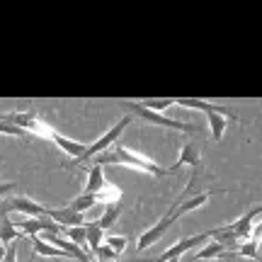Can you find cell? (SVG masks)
Returning a JSON list of instances; mask_svg holds the SVG:
<instances>
[{
  "label": "cell",
  "instance_id": "f1b7e54d",
  "mask_svg": "<svg viewBox=\"0 0 262 262\" xmlns=\"http://www.w3.org/2000/svg\"><path fill=\"white\" fill-rule=\"evenodd\" d=\"M78 262H95V260H93V257H90V255H83V257H80V260H78ZM117 262H119V260H117Z\"/></svg>",
  "mask_w": 262,
  "mask_h": 262
},
{
  "label": "cell",
  "instance_id": "5b68a950",
  "mask_svg": "<svg viewBox=\"0 0 262 262\" xmlns=\"http://www.w3.org/2000/svg\"><path fill=\"white\" fill-rule=\"evenodd\" d=\"M175 221H178V216H175V206H170L168 214L163 216L158 224H153L148 231H143V233H141V238L136 241V250H139V253H143V250H148L150 245H156L163 235L168 233V228L175 224Z\"/></svg>",
  "mask_w": 262,
  "mask_h": 262
},
{
  "label": "cell",
  "instance_id": "603a6c76",
  "mask_svg": "<svg viewBox=\"0 0 262 262\" xmlns=\"http://www.w3.org/2000/svg\"><path fill=\"white\" fill-rule=\"evenodd\" d=\"M119 196H122V192H119L117 187H112V185L107 182V185L102 187V192L97 194V202H104V204H112V202H122Z\"/></svg>",
  "mask_w": 262,
  "mask_h": 262
},
{
  "label": "cell",
  "instance_id": "ffe728a7",
  "mask_svg": "<svg viewBox=\"0 0 262 262\" xmlns=\"http://www.w3.org/2000/svg\"><path fill=\"white\" fill-rule=\"evenodd\" d=\"M172 104H175V97H163V100H141L139 107L163 114V110H168V107H172Z\"/></svg>",
  "mask_w": 262,
  "mask_h": 262
},
{
  "label": "cell",
  "instance_id": "30bf717a",
  "mask_svg": "<svg viewBox=\"0 0 262 262\" xmlns=\"http://www.w3.org/2000/svg\"><path fill=\"white\" fill-rule=\"evenodd\" d=\"M104 185H107V180H104L102 165L90 163V165H88V182H85V189H83V192H88V194H100Z\"/></svg>",
  "mask_w": 262,
  "mask_h": 262
},
{
  "label": "cell",
  "instance_id": "9a60e30c",
  "mask_svg": "<svg viewBox=\"0 0 262 262\" xmlns=\"http://www.w3.org/2000/svg\"><path fill=\"white\" fill-rule=\"evenodd\" d=\"M104 231L95 221H85V245H90V250H97L100 245L104 243Z\"/></svg>",
  "mask_w": 262,
  "mask_h": 262
},
{
  "label": "cell",
  "instance_id": "277c9868",
  "mask_svg": "<svg viewBox=\"0 0 262 262\" xmlns=\"http://www.w3.org/2000/svg\"><path fill=\"white\" fill-rule=\"evenodd\" d=\"M44 209H47V206L37 204V202L29 199V196H5L3 204H0V216L25 214V216H29V219H39V216H44Z\"/></svg>",
  "mask_w": 262,
  "mask_h": 262
},
{
  "label": "cell",
  "instance_id": "83f0119b",
  "mask_svg": "<svg viewBox=\"0 0 262 262\" xmlns=\"http://www.w3.org/2000/svg\"><path fill=\"white\" fill-rule=\"evenodd\" d=\"M15 187H17L15 182H0V199H5V194H8V192H12Z\"/></svg>",
  "mask_w": 262,
  "mask_h": 262
},
{
  "label": "cell",
  "instance_id": "44dd1931",
  "mask_svg": "<svg viewBox=\"0 0 262 262\" xmlns=\"http://www.w3.org/2000/svg\"><path fill=\"white\" fill-rule=\"evenodd\" d=\"M19 235H22V233H19L17 228H15V224H12V221H8V219H5V221L0 224V245L15 243Z\"/></svg>",
  "mask_w": 262,
  "mask_h": 262
},
{
  "label": "cell",
  "instance_id": "6da1fadb",
  "mask_svg": "<svg viewBox=\"0 0 262 262\" xmlns=\"http://www.w3.org/2000/svg\"><path fill=\"white\" fill-rule=\"evenodd\" d=\"M90 163H97V165H107V163H122V165H126V168H134V170H141V172H148V175H153V178H165V175H170L172 172V168H160L158 163H153L150 158H146V156H141V153H136V150L126 148V146H122L119 141L114 143L110 150H104V153H100L97 158H93ZM88 163V165H90Z\"/></svg>",
  "mask_w": 262,
  "mask_h": 262
},
{
  "label": "cell",
  "instance_id": "9c48e42d",
  "mask_svg": "<svg viewBox=\"0 0 262 262\" xmlns=\"http://www.w3.org/2000/svg\"><path fill=\"white\" fill-rule=\"evenodd\" d=\"M180 165H192V170H199V165H202V153H199V146H196V143H182L178 163L172 165V172H175Z\"/></svg>",
  "mask_w": 262,
  "mask_h": 262
},
{
  "label": "cell",
  "instance_id": "4fadbf2b",
  "mask_svg": "<svg viewBox=\"0 0 262 262\" xmlns=\"http://www.w3.org/2000/svg\"><path fill=\"white\" fill-rule=\"evenodd\" d=\"M226 253H228V248L221 243H216V241H209V243L199 250V253L192 257L189 262H196V260H214V257H226Z\"/></svg>",
  "mask_w": 262,
  "mask_h": 262
},
{
  "label": "cell",
  "instance_id": "cb8c5ba5",
  "mask_svg": "<svg viewBox=\"0 0 262 262\" xmlns=\"http://www.w3.org/2000/svg\"><path fill=\"white\" fill-rule=\"evenodd\" d=\"M104 245H110L117 255H122L124 248H126V238L124 235H110V238H104Z\"/></svg>",
  "mask_w": 262,
  "mask_h": 262
},
{
  "label": "cell",
  "instance_id": "8fae6325",
  "mask_svg": "<svg viewBox=\"0 0 262 262\" xmlns=\"http://www.w3.org/2000/svg\"><path fill=\"white\" fill-rule=\"evenodd\" d=\"M49 141H54L58 148L63 150V153H68V156H71L73 160H75V158H80V156H83V150L88 148V143H80V141H73V139H66V136H61L58 131H54Z\"/></svg>",
  "mask_w": 262,
  "mask_h": 262
},
{
  "label": "cell",
  "instance_id": "1f68e13d",
  "mask_svg": "<svg viewBox=\"0 0 262 262\" xmlns=\"http://www.w3.org/2000/svg\"><path fill=\"white\" fill-rule=\"evenodd\" d=\"M168 262H180V260H168Z\"/></svg>",
  "mask_w": 262,
  "mask_h": 262
},
{
  "label": "cell",
  "instance_id": "3957f363",
  "mask_svg": "<svg viewBox=\"0 0 262 262\" xmlns=\"http://www.w3.org/2000/svg\"><path fill=\"white\" fill-rule=\"evenodd\" d=\"M129 107L131 112L141 117L143 122L148 124H156V126H163V129H172V131H182V134H199V126L196 124H187V122H178V119H168V117H163L158 112H150V110H143L139 107V102H124Z\"/></svg>",
  "mask_w": 262,
  "mask_h": 262
},
{
  "label": "cell",
  "instance_id": "52a82bcc",
  "mask_svg": "<svg viewBox=\"0 0 262 262\" xmlns=\"http://www.w3.org/2000/svg\"><path fill=\"white\" fill-rule=\"evenodd\" d=\"M260 211H262V206L257 204V206H253V209H248L238 221H231V224H228V228H231L235 235V241H250V228H253L255 219L260 216Z\"/></svg>",
  "mask_w": 262,
  "mask_h": 262
},
{
  "label": "cell",
  "instance_id": "8992f818",
  "mask_svg": "<svg viewBox=\"0 0 262 262\" xmlns=\"http://www.w3.org/2000/svg\"><path fill=\"white\" fill-rule=\"evenodd\" d=\"M206 241H209V233H196V235H189V238H182V241H178L175 245H170L165 253H160L158 257H150V260L146 262H168V260H180L182 255H187L189 250H194V248H199V245H204Z\"/></svg>",
  "mask_w": 262,
  "mask_h": 262
},
{
  "label": "cell",
  "instance_id": "ac0fdd59",
  "mask_svg": "<svg viewBox=\"0 0 262 262\" xmlns=\"http://www.w3.org/2000/svg\"><path fill=\"white\" fill-rule=\"evenodd\" d=\"M231 255H241V257L257 260V257H260V243H257V241H243L241 245H235V253H226V257H231Z\"/></svg>",
  "mask_w": 262,
  "mask_h": 262
},
{
  "label": "cell",
  "instance_id": "484cf974",
  "mask_svg": "<svg viewBox=\"0 0 262 262\" xmlns=\"http://www.w3.org/2000/svg\"><path fill=\"white\" fill-rule=\"evenodd\" d=\"M0 134L3 136H27V131L15 126V124H8V122H0Z\"/></svg>",
  "mask_w": 262,
  "mask_h": 262
},
{
  "label": "cell",
  "instance_id": "2e32d148",
  "mask_svg": "<svg viewBox=\"0 0 262 262\" xmlns=\"http://www.w3.org/2000/svg\"><path fill=\"white\" fill-rule=\"evenodd\" d=\"M32 248H34V255H44V257H63V260H71L63 250H58L56 245L47 243V241H41V238H32Z\"/></svg>",
  "mask_w": 262,
  "mask_h": 262
},
{
  "label": "cell",
  "instance_id": "7402d4cb",
  "mask_svg": "<svg viewBox=\"0 0 262 262\" xmlns=\"http://www.w3.org/2000/svg\"><path fill=\"white\" fill-rule=\"evenodd\" d=\"M66 241L75 243L78 248H85V224L83 226H71V228H63Z\"/></svg>",
  "mask_w": 262,
  "mask_h": 262
},
{
  "label": "cell",
  "instance_id": "7a4b0ae2",
  "mask_svg": "<svg viewBox=\"0 0 262 262\" xmlns=\"http://www.w3.org/2000/svg\"><path fill=\"white\" fill-rule=\"evenodd\" d=\"M131 119H134L131 114L122 117V119H119V122L114 124L112 129H107V131L102 134V136H100V139L95 141V143H90V146H88V148L83 150V156H80V158H75L73 163H66V165H68V168H73V165H88V163H90L93 158H97L100 153H104V150H110V148L114 146V143L119 141V136L124 134V129H126V126L131 124Z\"/></svg>",
  "mask_w": 262,
  "mask_h": 262
},
{
  "label": "cell",
  "instance_id": "e0dca14e",
  "mask_svg": "<svg viewBox=\"0 0 262 262\" xmlns=\"http://www.w3.org/2000/svg\"><path fill=\"white\" fill-rule=\"evenodd\" d=\"M97 204V194H88V192H80L78 196H73L68 202V209L71 211H78V214H85L88 209H93Z\"/></svg>",
  "mask_w": 262,
  "mask_h": 262
},
{
  "label": "cell",
  "instance_id": "d6986e66",
  "mask_svg": "<svg viewBox=\"0 0 262 262\" xmlns=\"http://www.w3.org/2000/svg\"><path fill=\"white\" fill-rule=\"evenodd\" d=\"M175 104L180 107H189V110H199V112H209L214 110V104L206 100H196V97H175Z\"/></svg>",
  "mask_w": 262,
  "mask_h": 262
},
{
  "label": "cell",
  "instance_id": "5bb4252c",
  "mask_svg": "<svg viewBox=\"0 0 262 262\" xmlns=\"http://www.w3.org/2000/svg\"><path fill=\"white\" fill-rule=\"evenodd\" d=\"M15 224V228H17L19 233L29 235V238H37L39 233H44V226H41V216L39 219H29V216H25L22 221H12Z\"/></svg>",
  "mask_w": 262,
  "mask_h": 262
},
{
  "label": "cell",
  "instance_id": "ba28073f",
  "mask_svg": "<svg viewBox=\"0 0 262 262\" xmlns=\"http://www.w3.org/2000/svg\"><path fill=\"white\" fill-rule=\"evenodd\" d=\"M44 216L51 219L54 224H58L61 228H71V226L85 224V216L78 214V211H71L68 206H63V209H44Z\"/></svg>",
  "mask_w": 262,
  "mask_h": 262
},
{
  "label": "cell",
  "instance_id": "4dcf8cb0",
  "mask_svg": "<svg viewBox=\"0 0 262 262\" xmlns=\"http://www.w3.org/2000/svg\"><path fill=\"white\" fill-rule=\"evenodd\" d=\"M34 257H37V255H32V257H29V260H27V262H34Z\"/></svg>",
  "mask_w": 262,
  "mask_h": 262
},
{
  "label": "cell",
  "instance_id": "7c38bea8",
  "mask_svg": "<svg viewBox=\"0 0 262 262\" xmlns=\"http://www.w3.org/2000/svg\"><path fill=\"white\" fill-rule=\"evenodd\" d=\"M122 202H112V204H104V211H102V216L95 221V224L100 226L102 231H107V228H112L117 221H119V216H122Z\"/></svg>",
  "mask_w": 262,
  "mask_h": 262
},
{
  "label": "cell",
  "instance_id": "d4e9b609",
  "mask_svg": "<svg viewBox=\"0 0 262 262\" xmlns=\"http://www.w3.org/2000/svg\"><path fill=\"white\" fill-rule=\"evenodd\" d=\"M95 255H97V257H100V262H117V257H119V255L114 253L112 248H110V245H100V248H97V250H95Z\"/></svg>",
  "mask_w": 262,
  "mask_h": 262
},
{
  "label": "cell",
  "instance_id": "4316f807",
  "mask_svg": "<svg viewBox=\"0 0 262 262\" xmlns=\"http://www.w3.org/2000/svg\"><path fill=\"white\" fill-rule=\"evenodd\" d=\"M3 262H17V245L10 243L8 250H5V257H3Z\"/></svg>",
  "mask_w": 262,
  "mask_h": 262
},
{
  "label": "cell",
  "instance_id": "f546056e",
  "mask_svg": "<svg viewBox=\"0 0 262 262\" xmlns=\"http://www.w3.org/2000/svg\"><path fill=\"white\" fill-rule=\"evenodd\" d=\"M3 257H5V245H0V262H3Z\"/></svg>",
  "mask_w": 262,
  "mask_h": 262
}]
</instances>
